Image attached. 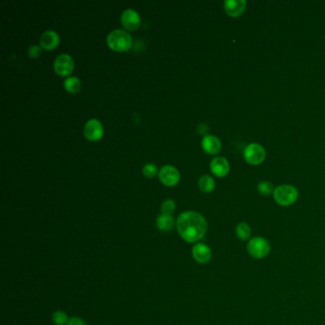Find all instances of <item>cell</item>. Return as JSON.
Returning <instances> with one entry per match:
<instances>
[{
    "label": "cell",
    "mask_w": 325,
    "mask_h": 325,
    "mask_svg": "<svg viewBox=\"0 0 325 325\" xmlns=\"http://www.w3.org/2000/svg\"><path fill=\"white\" fill-rule=\"evenodd\" d=\"M177 229L186 242L194 243L204 238L208 225L200 213L187 211L180 215L177 220Z\"/></svg>",
    "instance_id": "obj_1"
},
{
    "label": "cell",
    "mask_w": 325,
    "mask_h": 325,
    "mask_svg": "<svg viewBox=\"0 0 325 325\" xmlns=\"http://www.w3.org/2000/svg\"><path fill=\"white\" fill-rule=\"evenodd\" d=\"M107 44L115 52H125L132 48L133 39L131 35L122 30H114L107 37Z\"/></svg>",
    "instance_id": "obj_2"
},
{
    "label": "cell",
    "mask_w": 325,
    "mask_h": 325,
    "mask_svg": "<svg viewBox=\"0 0 325 325\" xmlns=\"http://www.w3.org/2000/svg\"><path fill=\"white\" fill-rule=\"evenodd\" d=\"M273 195L277 204L281 206H289L296 202L298 197V192L296 187L285 184L277 187Z\"/></svg>",
    "instance_id": "obj_3"
},
{
    "label": "cell",
    "mask_w": 325,
    "mask_h": 325,
    "mask_svg": "<svg viewBox=\"0 0 325 325\" xmlns=\"http://www.w3.org/2000/svg\"><path fill=\"white\" fill-rule=\"evenodd\" d=\"M270 243L268 240L261 237H256L249 240L247 251L252 258L260 259L267 257L270 253Z\"/></svg>",
    "instance_id": "obj_4"
},
{
    "label": "cell",
    "mask_w": 325,
    "mask_h": 325,
    "mask_svg": "<svg viewBox=\"0 0 325 325\" xmlns=\"http://www.w3.org/2000/svg\"><path fill=\"white\" fill-rule=\"evenodd\" d=\"M243 155L247 162L252 165H258L265 159L266 153L260 144L251 143L244 149Z\"/></svg>",
    "instance_id": "obj_5"
},
{
    "label": "cell",
    "mask_w": 325,
    "mask_h": 325,
    "mask_svg": "<svg viewBox=\"0 0 325 325\" xmlns=\"http://www.w3.org/2000/svg\"><path fill=\"white\" fill-rule=\"evenodd\" d=\"M75 67L74 59L67 54H62L56 58L54 62V70L55 72L61 76V77H67L72 74Z\"/></svg>",
    "instance_id": "obj_6"
},
{
    "label": "cell",
    "mask_w": 325,
    "mask_h": 325,
    "mask_svg": "<svg viewBox=\"0 0 325 325\" xmlns=\"http://www.w3.org/2000/svg\"><path fill=\"white\" fill-rule=\"evenodd\" d=\"M158 178L159 181L162 182L164 185L171 187L179 183L181 175L176 167H174L172 165H165L160 169Z\"/></svg>",
    "instance_id": "obj_7"
},
{
    "label": "cell",
    "mask_w": 325,
    "mask_h": 325,
    "mask_svg": "<svg viewBox=\"0 0 325 325\" xmlns=\"http://www.w3.org/2000/svg\"><path fill=\"white\" fill-rule=\"evenodd\" d=\"M103 133V126L97 119H90L84 126V135L90 141H96L100 139Z\"/></svg>",
    "instance_id": "obj_8"
},
{
    "label": "cell",
    "mask_w": 325,
    "mask_h": 325,
    "mask_svg": "<svg viewBox=\"0 0 325 325\" xmlns=\"http://www.w3.org/2000/svg\"><path fill=\"white\" fill-rule=\"evenodd\" d=\"M121 24L125 29L129 31H136L140 26V17L136 11L127 9L121 15Z\"/></svg>",
    "instance_id": "obj_9"
},
{
    "label": "cell",
    "mask_w": 325,
    "mask_h": 325,
    "mask_svg": "<svg viewBox=\"0 0 325 325\" xmlns=\"http://www.w3.org/2000/svg\"><path fill=\"white\" fill-rule=\"evenodd\" d=\"M192 255L197 262L206 264L212 258V251L208 245L204 243H197L192 249Z\"/></svg>",
    "instance_id": "obj_10"
},
{
    "label": "cell",
    "mask_w": 325,
    "mask_h": 325,
    "mask_svg": "<svg viewBox=\"0 0 325 325\" xmlns=\"http://www.w3.org/2000/svg\"><path fill=\"white\" fill-rule=\"evenodd\" d=\"M246 7L245 0H226L224 2V10L232 18H238L243 14Z\"/></svg>",
    "instance_id": "obj_11"
},
{
    "label": "cell",
    "mask_w": 325,
    "mask_h": 325,
    "mask_svg": "<svg viewBox=\"0 0 325 325\" xmlns=\"http://www.w3.org/2000/svg\"><path fill=\"white\" fill-rule=\"evenodd\" d=\"M210 168L211 171L215 176L219 178H224L229 173L230 165L226 158L218 156L211 161Z\"/></svg>",
    "instance_id": "obj_12"
},
{
    "label": "cell",
    "mask_w": 325,
    "mask_h": 325,
    "mask_svg": "<svg viewBox=\"0 0 325 325\" xmlns=\"http://www.w3.org/2000/svg\"><path fill=\"white\" fill-rule=\"evenodd\" d=\"M59 36L55 31H46L40 38V46L45 50H54L57 48L59 44Z\"/></svg>",
    "instance_id": "obj_13"
},
{
    "label": "cell",
    "mask_w": 325,
    "mask_h": 325,
    "mask_svg": "<svg viewBox=\"0 0 325 325\" xmlns=\"http://www.w3.org/2000/svg\"><path fill=\"white\" fill-rule=\"evenodd\" d=\"M201 146L209 154H217L221 150V143L220 139L215 135H205L201 141Z\"/></svg>",
    "instance_id": "obj_14"
},
{
    "label": "cell",
    "mask_w": 325,
    "mask_h": 325,
    "mask_svg": "<svg viewBox=\"0 0 325 325\" xmlns=\"http://www.w3.org/2000/svg\"><path fill=\"white\" fill-rule=\"evenodd\" d=\"M156 226L162 232H169L175 226V220L171 216L168 215H160L156 219Z\"/></svg>",
    "instance_id": "obj_15"
},
{
    "label": "cell",
    "mask_w": 325,
    "mask_h": 325,
    "mask_svg": "<svg viewBox=\"0 0 325 325\" xmlns=\"http://www.w3.org/2000/svg\"><path fill=\"white\" fill-rule=\"evenodd\" d=\"M199 187H200L201 191L203 193H212L215 190L216 183L210 176L204 175V176H201V179L199 180Z\"/></svg>",
    "instance_id": "obj_16"
},
{
    "label": "cell",
    "mask_w": 325,
    "mask_h": 325,
    "mask_svg": "<svg viewBox=\"0 0 325 325\" xmlns=\"http://www.w3.org/2000/svg\"><path fill=\"white\" fill-rule=\"evenodd\" d=\"M64 87L69 93L76 94L81 89V81L77 77H68L64 81Z\"/></svg>",
    "instance_id": "obj_17"
},
{
    "label": "cell",
    "mask_w": 325,
    "mask_h": 325,
    "mask_svg": "<svg viewBox=\"0 0 325 325\" xmlns=\"http://www.w3.org/2000/svg\"><path fill=\"white\" fill-rule=\"evenodd\" d=\"M236 234L240 240L245 241L250 238V236L252 234V229L247 223L240 222L236 228Z\"/></svg>",
    "instance_id": "obj_18"
},
{
    "label": "cell",
    "mask_w": 325,
    "mask_h": 325,
    "mask_svg": "<svg viewBox=\"0 0 325 325\" xmlns=\"http://www.w3.org/2000/svg\"><path fill=\"white\" fill-rule=\"evenodd\" d=\"M52 319L56 325H67L70 320L67 314L63 311H56L52 315Z\"/></svg>",
    "instance_id": "obj_19"
},
{
    "label": "cell",
    "mask_w": 325,
    "mask_h": 325,
    "mask_svg": "<svg viewBox=\"0 0 325 325\" xmlns=\"http://www.w3.org/2000/svg\"><path fill=\"white\" fill-rule=\"evenodd\" d=\"M258 191L259 194L263 196H270L271 194H274V186L271 182H261L258 183Z\"/></svg>",
    "instance_id": "obj_20"
},
{
    "label": "cell",
    "mask_w": 325,
    "mask_h": 325,
    "mask_svg": "<svg viewBox=\"0 0 325 325\" xmlns=\"http://www.w3.org/2000/svg\"><path fill=\"white\" fill-rule=\"evenodd\" d=\"M176 209V202L173 200H166L161 205V212L163 215L171 216Z\"/></svg>",
    "instance_id": "obj_21"
},
{
    "label": "cell",
    "mask_w": 325,
    "mask_h": 325,
    "mask_svg": "<svg viewBox=\"0 0 325 325\" xmlns=\"http://www.w3.org/2000/svg\"><path fill=\"white\" fill-rule=\"evenodd\" d=\"M142 173L146 178H153L157 173V168L153 163H148L144 166Z\"/></svg>",
    "instance_id": "obj_22"
},
{
    "label": "cell",
    "mask_w": 325,
    "mask_h": 325,
    "mask_svg": "<svg viewBox=\"0 0 325 325\" xmlns=\"http://www.w3.org/2000/svg\"><path fill=\"white\" fill-rule=\"evenodd\" d=\"M41 54V47L38 45H33L28 49V55L30 58H36L40 56Z\"/></svg>",
    "instance_id": "obj_23"
},
{
    "label": "cell",
    "mask_w": 325,
    "mask_h": 325,
    "mask_svg": "<svg viewBox=\"0 0 325 325\" xmlns=\"http://www.w3.org/2000/svg\"><path fill=\"white\" fill-rule=\"evenodd\" d=\"M67 325H86V323L82 318L77 317V316H73L70 318Z\"/></svg>",
    "instance_id": "obj_24"
}]
</instances>
